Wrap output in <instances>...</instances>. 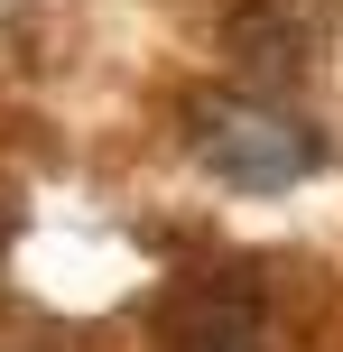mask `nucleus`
Listing matches in <instances>:
<instances>
[{
  "label": "nucleus",
  "instance_id": "obj_1",
  "mask_svg": "<svg viewBox=\"0 0 343 352\" xmlns=\"http://www.w3.org/2000/svg\"><path fill=\"white\" fill-rule=\"evenodd\" d=\"M195 148L214 176H232V186H288V176H307L325 148H316L307 121H288L278 102H251V93H223V102L195 111Z\"/></svg>",
  "mask_w": 343,
  "mask_h": 352
},
{
  "label": "nucleus",
  "instance_id": "obj_2",
  "mask_svg": "<svg viewBox=\"0 0 343 352\" xmlns=\"http://www.w3.org/2000/svg\"><path fill=\"white\" fill-rule=\"evenodd\" d=\"M167 343L177 352H260V306L241 297V287H186L177 324H167Z\"/></svg>",
  "mask_w": 343,
  "mask_h": 352
}]
</instances>
